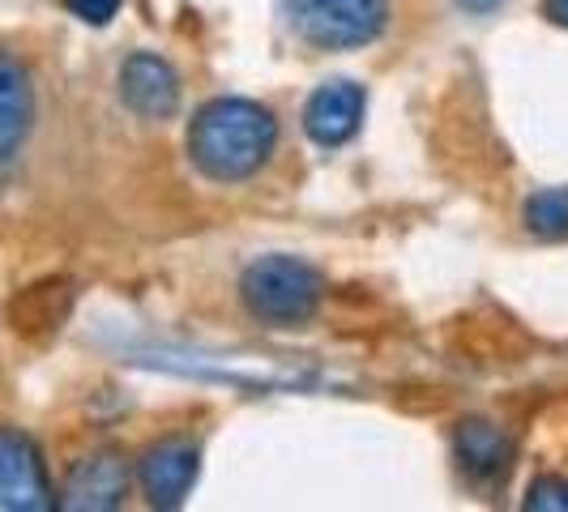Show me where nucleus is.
Listing matches in <instances>:
<instances>
[{
    "label": "nucleus",
    "mask_w": 568,
    "mask_h": 512,
    "mask_svg": "<svg viewBox=\"0 0 568 512\" xmlns=\"http://www.w3.org/2000/svg\"><path fill=\"white\" fill-rule=\"evenodd\" d=\"M286 22L316 52H351L385 34L389 0H286Z\"/></svg>",
    "instance_id": "3"
},
{
    "label": "nucleus",
    "mask_w": 568,
    "mask_h": 512,
    "mask_svg": "<svg viewBox=\"0 0 568 512\" xmlns=\"http://www.w3.org/2000/svg\"><path fill=\"white\" fill-rule=\"evenodd\" d=\"M201 453L189 440H159L138 461V483L154 509H180L197 483Z\"/></svg>",
    "instance_id": "6"
},
{
    "label": "nucleus",
    "mask_w": 568,
    "mask_h": 512,
    "mask_svg": "<svg viewBox=\"0 0 568 512\" xmlns=\"http://www.w3.org/2000/svg\"><path fill=\"white\" fill-rule=\"evenodd\" d=\"M129 495V461L112 449H99V453L82 457L60 491V509H78V512H108L120 509Z\"/></svg>",
    "instance_id": "7"
},
{
    "label": "nucleus",
    "mask_w": 568,
    "mask_h": 512,
    "mask_svg": "<svg viewBox=\"0 0 568 512\" xmlns=\"http://www.w3.org/2000/svg\"><path fill=\"white\" fill-rule=\"evenodd\" d=\"M120 4H124V0H64V9H69L73 18L90 22V27H108L115 13H120Z\"/></svg>",
    "instance_id": "14"
},
{
    "label": "nucleus",
    "mask_w": 568,
    "mask_h": 512,
    "mask_svg": "<svg viewBox=\"0 0 568 512\" xmlns=\"http://www.w3.org/2000/svg\"><path fill=\"white\" fill-rule=\"evenodd\" d=\"M57 509V491L39 444L27 431L0 427V512H48Z\"/></svg>",
    "instance_id": "4"
},
{
    "label": "nucleus",
    "mask_w": 568,
    "mask_h": 512,
    "mask_svg": "<svg viewBox=\"0 0 568 512\" xmlns=\"http://www.w3.org/2000/svg\"><path fill=\"white\" fill-rule=\"evenodd\" d=\"M454 453L462 461V470L475 483H505V474L513 470V440L509 431H500L487 419H462L454 431Z\"/></svg>",
    "instance_id": "9"
},
{
    "label": "nucleus",
    "mask_w": 568,
    "mask_h": 512,
    "mask_svg": "<svg viewBox=\"0 0 568 512\" xmlns=\"http://www.w3.org/2000/svg\"><path fill=\"white\" fill-rule=\"evenodd\" d=\"M364 124V85L355 82H325L304 103V133L325 150L346 145Z\"/></svg>",
    "instance_id": "8"
},
{
    "label": "nucleus",
    "mask_w": 568,
    "mask_h": 512,
    "mask_svg": "<svg viewBox=\"0 0 568 512\" xmlns=\"http://www.w3.org/2000/svg\"><path fill=\"white\" fill-rule=\"evenodd\" d=\"M521 223L539 239H565L568 235V188H542L521 205Z\"/></svg>",
    "instance_id": "12"
},
{
    "label": "nucleus",
    "mask_w": 568,
    "mask_h": 512,
    "mask_svg": "<svg viewBox=\"0 0 568 512\" xmlns=\"http://www.w3.org/2000/svg\"><path fill=\"white\" fill-rule=\"evenodd\" d=\"M120 103L138 120H168L180 107V73L159 52H133L120 64Z\"/></svg>",
    "instance_id": "5"
},
{
    "label": "nucleus",
    "mask_w": 568,
    "mask_h": 512,
    "mask_svg": "<svg viewBox=\"0 0 568 512\" xmlns=\"http://www.w3.org/2000/svg\"><path fill=\"white\" fill-rule=\"evenodd\" d=\"M34 120V90H30V73L0 52V163H9L30 133Z\"/></svg>",
    "instance_id": "10"
},
{
    "label": "nucleus",
    "mask_w": 568,
    "mask_h": 512,
    "mask_svg": "<svg viewBox=\"0 0 568 512\" xmlns=\"http://www.w3.org/2000/svg\"><path fill=\"white\" fill-rule=\"evenodd\" d=\"M526 509L539 512H568V479L565 474H539L526 491Z\"/></svg>",
    "instance_id": "13"
},
{
    "label": "nucleus",
    "mask_w": 568,
    "mask_h": 512,
    "mask_svg": "<svg viewBox=\"0 0 568 512\" xmlns=\"http://www.w3.org/2000/svg\"><path fill=\"white\" fill-rule=\"evenodd\" d=\"M321 295H325L321 269L300 256H256L240 274V299H244L248 316L261 325H274V329L308 325L321 308Z\"/></svg>",
    "instance_id": "2"
},
{
    "label": "nucleus",
    "mask_w": 568,
    "mask_h": 512,
    "mask_svg": "<svg viewBox=\"0 0 568 512\" xmlns=\"http://www.w3.org/2000/svg\"><path fill=\"white\" fill-rule=\"evenodd\" d=\"M457 9H466V13H491V9H500L505 0H454Z\"/></svg>",
    "instance_id": "16"
},
{
    "label": "nucleus",
    "mask_w": 568,
    "mask_h": 512,
    "mask_svg": "<svg viewBox=\"0 0 568 512\" xmlns=\"http://www.w3.org/2000/svg\"><path fill=\"white\" fill-rule=\"evenodd\" d=\"M539 9H542V18H547L551 27L568 30V0H539Z\"/></svg>",
    "instance_id": "15"
},
{
    "label": "nucleus",
    "mask_w": 568,
    "mask_h": 512,
    "mask_svg": "<svg viewBox=\"0 0 568 512\" xmlns=\"http://www.w3.org/2000/svg\"><path fill=\"white\" fill-rule=\"evenodd\" d=\"M64 313H69V290H64L60 283L30 286V290H22V299L9 308L13 325H18L22 334H43V329L60 325V316Z\"/></svg>",
    "instance_id": "11"
},
{
    "label": "nucleus",
    "mask_w": 568,
    "mask_h": 512,
    "mask_svg": "<svg viewBox=\"0 0 568 512\" xmlns=\"http://www.w3.org/2000/svg\"><path fill=\"white\" fill-rule=\"evenodd\" d=\"M278 150V115L253 99H210L189 120V158L214 184L253 180Z\"/></svg>",
    "instance_id": "1"
}]
</instances>
